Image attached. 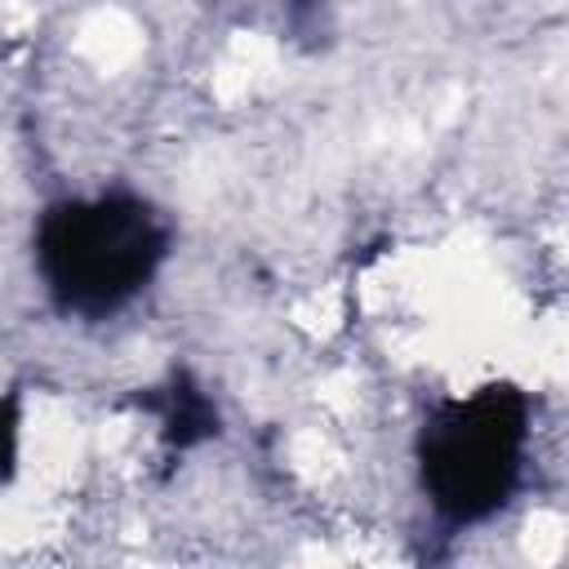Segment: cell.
I'll return each mask as SVG.
<instances>
[{
	"label": "cell",
	"instance_id": "1",
	"mask_svg": "<svg viewBox=\"0 0 569 569\" xmlns=\"http://www.w3.org/2000/svg\"><path fill=\"white\" fill-rule=\"evenodd\" d=\"M169 258V222L129 191L71 196L40 213L36 271L58 311L102 320L129 307Z\"/></svg>",
	"mask_w": 569,
	"mask_h": 569
},
{
	"label": "cell",
	"instance_id": "2",
	"mask_svg": "<svg viewBox=\"0 0 569 569\" xmlns=\"http://www.w3.org/2000/svg\"><path fill=\"white\" fill-rule=\"evenodd\" d=\"M529 453V400L516 387H480L440 400L418 431V476L449 525L489 520L516 489Z\"/></svg>",
	"mask_w": 569,
	"mask_h": 569
}]
</instances>
